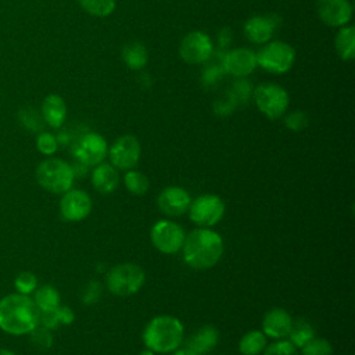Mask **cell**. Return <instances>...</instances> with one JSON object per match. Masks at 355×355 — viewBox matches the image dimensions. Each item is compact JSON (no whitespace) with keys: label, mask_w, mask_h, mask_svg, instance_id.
<instances>
[{"label":"cell","mask_w":355,"mask_h":355,"mask_svg":"<svg viewBox=\"0 0 355 355\" xmlns=\"http://www.w3.org/2000/svg\"><path fill=\"white\" fill-rule=\"evenodd\" d=\"M184 262L198 270L215 266L223 255V240L209 227H197L186 234L183 245Z\"/></svg>","instance_id":"6da1fadb"},{"label":"cell","mask_w":355,"mask_h":355,"mask_svg":"<svg viewBox=\"0 0 355 355\" xmlns=\"http://www.w3.org/2000/svg\"><path fill=\"white\" fill-rule=\"evenodd\" d=\"M40 311L26 294H10L0 300V329L8 334L22 336L39 324Z\"/></svg>","instance_id":"7a4b0ae2"},{"label":"cell","mask_w":355,"mask_h":355,"mask_svg":"<svg viewBox=\"0 0 355 355\" xmlns=\"http://www.w3.org/2000/svg\"><path fill=\"white\" fill-rule=\"evenodd\" d=\"M184 337L182 322L172 315H158L144 327L143 341L155 354H171L179 348Z\"/></svg>","instance_id":"3957f363"},{"label":"cell","mask_w":355,"mask_h":355,"mask_svg":"<svg viewBox=\"0 0 355 355\" xmlns=\"http://www.w3.org/2000/svg\"><path fill=\"white\" fill-rule=\"evenodd\" d=\"M75 175L72 166L60 158H49L36 168V180L47 191L64 194L72 187Z\"/></svg>","instance_id":"277c9868"},{"label":"cell","mask_w":355,"mask_h":355,"mask_svg":"<svg viewBox=\"0 0 355 355\" xmlns=\"http://www.w3.org/2000/svg\"><path fill=\"white\" fill-rule=\"evenodd\" d=\"M146 282L144 270L135 263H119L111 268L105 276V284L111 294L129 297L136 294Z\"/></svg>","instance_id":"5b68a950"},{"label":"cell","mask_w":355,"mask_h":355,"mask_svg":"<svg viewBox=\"0 0 355 355\" xmlns=\"http://www.w3.org/2000/svg\"><path fill=\"white\" fill-rule=\"evenodd\" d=\"M225 202L216 194H202L190 202L189 218L198 227H212L225 215Z\"/></svg>","instance_id":"8992f818"},{"label":"cell","mask_w":355,"mask_h":355,"mask_svg":"<svg viewBox=\"0 0 355 355\" xmlns=\"http://www.w3.org/2000/svg\"><path fill=\"white\" fill-rule=\"evenodd\" d=\"M186 233L183 227L169 219L158 220L153 225L150 239L153 245L162 254L172 255L182 250Z\"/></svg>","instance_id":"52a82bcc"},{"label":"cell","mask_w":355,"mask_h":355,"mask_svg":"<svg viewBox=\"0 0 355 355\" xmlns=\"http://www.w3.org/2000/svg\"><path fill=\"white\" fill-rule=\"evenodd\" d=\"M257 64L272 73L287 72L295 60L294 49L284 42H272L257 54Z\"/></svg>","instance_id":"ba28073f"},{"label":"cell","mask_w":355,"mask_h":355,"mask_svg":"<svg viewBox=\"0 0 355 355\" xmlns=\"http://www.w3.org/2000/svg\"><path fill=\"white\" fill-rule=\"evenodd\" d=\"M254 98L259 111L270 119L280 118L288 107L287 92L275 83L259 85L254 92Z\"/></svg>","instance_id":"9c48e42d"},{"label":"cell","mask_w":355,"mask_h":355,"mask_svg":"<svg viewBox=\"0 0 355 355\" xmlns=\"http://www.w3.org/2000/svg\"><path fill=\"white\" fill-rule=\"evenodd\" d=\"M76 159L86 166H96L103 162L108 154V146L98 133H86L80 136L72 147Z\"/></svg>","instance_id":"30bf717a"},{"label":"cell","mask_w":355,"mask_h":355,"mask_svg":"<svg viewBox=\"0 0 355 355\" xmlns=\"http://www.w3.org/2000/svg\"><path fill=\"white\" fill-rule=\"evenodd\" d=\"M141 148L139 140L132 135H123L118 137L111 148L108 150V157L111 165L118 169H133L140 159Z\"/></svg>","instance_id":"8fae6325"},{"label":"cell","mask_w":355,"mask_h":355,"mask_svg":"<svg viewBox=\"0 0 355 355\" xmlns=\"http://www.w3.org/2000/svg\"><path fill=\"white\" fill-rule=\"evenodd\" d=\"M60 212L65 220H69V222L83 220L92 212V198L83 190L69 189L61 197Z\"/></svg>","instance_id":"7c38bea8"},{"label":"cell","mask_w":355,"mask_h":355,"mask_svg":"<svg viewBox=\"0 0 355 355\" xmlns=\"http://www.w3.org/2000/svg\"><path fill=\"white\" fill-rule=\"evenodd\" d=\"M179 54L187 64H201L212 54L211 39L204 32H190L180 43Z\"/></svg>","instance_id":"4fadbf2b"},{"label":"cell","mask_w":355,"mask_h":355,"mask_svg":"<svg viewBox=\"0 0 355 355\" xmlns=\"http://www.w3.org/2000/svg\"><path fill=\"white\" fill-rule=\"evenodd\" d=\"M191 198L187 190L179 186H168L158 194L157 204L159 211L166 216H180L187 212Z\"/></svg>","instance_id":"5bb4252c"},{"label":"cell","mask_w":355,"mask_h":355,"mask_svg":"<svg viewBox=\"0 0 355 355\" xmlns=\"http://www.w3.org/2000/svg\"><path fill=\"white\" fill-rule=\"evenodd\" d=\"M316 11L322 22L329 26H345L352 17V6L348 0H318Z\"/></svg>","instance_id":"9a60e30c"},{"label":"cell","mask_w":355,"mask_h":355,"mask_svg":"<svg viewBox=\"0 0 355 355\" xmlns=\"http://www.w3.org/2000/svg\"><path fill=\"white\" fill-rule=\"evenodd\" d=\"M222 67L225 72L234 76H245L257 67L255 53L248 49H234L225 54Z\"/></svg>","instance_id":"2e32d148"},{"label":"cell","mask_w":355,"mask_h":355,"mask_svg":"<svg viewBox=\"0 0 355 355\" xmlns=\"http://www.w3.org/2000/svg\"><path fill=\"white\" fill-rule=\"evenodd\" d=\"M293 323L291 315L283 308H273L268 311L262 319V331L270 338H284L287 337Z\"/></svg>","instance_id":"e0dca14e"},{"label":"cell","mask_w":355,"mask_h":355,"mask_svg":"<svg viewBox=\"0 0 355 355\" xmlns=\"http://www.w3.org/2000/svg\"><path fill=\"white\" fill-rule=\"evenodd\" d=\"M276 26L275 15L252 17L245 22L244 32L252 43H265L272 37Z\"/></svg>","instance_id":"ac0fdd59"},{"label":"cell","mask_w":355,"mask_h":355,"mask_svg":"<svg viewBox=\"0 0 355 355\" xmlns=\"http://www.w3.org/2000/svg\"><path fill=\"white\" fill-rule=\"evenodd\" d=\"M92 184L100 194H111L119 184V173L111 164H98L92 172Z\"/></svg>","instance_id":"d6986e66"},{"label":"cell","mask_w":355,"mask_h":355,"mask_svg":"<svg viewBox=\"0 0 355 355\" xmlns=\"http://www.w3.org/2000/svg\"><path fill=\"white\" fill-rule=\"evenodd\" d=\"M218 340H219L218 330L214 326L207 324V326H202L201 329H198L189 338L187 349H190L196 355H205L218 344Z\"/></svg>","instance_id":"ffe728a7"},{"label":"cell","mask_w":355,"mask_h":355,"mask_svg":"<svg viewBox=\"0 0 355 355\" xmlns=\"http://www.w3.org/2000/svg\"><path fill=\"white\" fill-rule=\"evenodd\" d=\"M43 119L51 128H60L67 116V105L58 94H49L42 104Z\"/></svg>","instance_id":"44dd1931"},{"label":"cell","mask_w":355,"mask_h":355,"mask_svg":"<svg viewBox=\"0 0 355 355\" xmlns=\"http://www.w3.org/2000/svg\"><path fill=\"white\" fill-rule=\"evenodd\" d=\"M287 337H288V341L295 348H301L315 337V329L311 324V322H308L306 319L297 318V319H293Z\"/></svg>","instance_id":"7402d4cb"},{"label":"cell","mask_w":355,"mask_h":355,"mask_svg":"<svg viewBox=\"0 0 355 355\" xmlns=\"http://www.w3.org/2000/svg\"><path fill=\"white\" fill-rule=\"evenodd\" d=\"M336 49L341 60L348 61L355 55V28L343 26L336 35Z\"/></svg>","instance_id":"603a6c76"},{"label":"cell","mask_w":355,"mask_h":355,"mask_svg":"<svg viewBox=\"0 0 355 355\" xmlns=\"http://www.w3.org/2000/svg\"><path fill=\"white\" fill-rule=\"evenodd\" d=\"M266 347V336L261 330L247 331L239 343V351L243 355H258Z\"/></svg>","instance_id":"cb8c5ba5"},{"label":"cell","mask_w":355,"mask_h":355,"mask_svg":"<svg viewBox=\"0 0 355 355\" xmlns=\"http://www.w3.org/2000/svg\"><path fill=\"white\" fill-rule=\"evenodd\" d=\"M122 58L132 69H140L147 62V50L141 43H128L122 49Z\"/></svg>","instance_id":"d4e9b609"},{"label":"cell","mask_w":355,"mask_h":355,"mask_svg":"<svg viewBox=\"0 0 355 355\" xmlns=\"http://www.w3.org/2000/svg\"><path fill=\"white\" fill-rule=\"evenodd\" d=\"M33 302L40 312L54 311L60 306V293L53 286H42L35 291Z\"/></svg>","instance_id":"484cf974"},{"label":"cell","mask_w":355,"mask_h":355,"mask_svg":"<svg viewBox=\"0 0 355 355\" xmlns=\"http://www.w3.org/2000/svg\"><path fill=\"white\" fill-rule=\"evenodd\" d=\"M123 183L125 187L128 189L129 193H132L133 196H143L147 193L148 187H150V182L148 178L135 169H129L125 176H123Z\"/></svg>","instance_id":"4316f807"},{"label":"cell","mask_w":355,"mask_h":355,"mask_svg":"<svg viewBox=\"0 0 355 355\" xmlns=\"http://www.w3.org/2000/svg\"><path fill=\"white\" fill-rule=\"evenodd\" d=\"M82 8L94 17H107L115 10V0H79Z\"/></svg>","instance_id":"83f0119b"},{"label":"cell","mask_w":355,"mask_h":355,"mask_svg":"<svg viewBox=\"0 0 355 355\" xmlns=\"http://www.w3.org/2000/svg\"><path fill=\"white\" fill-rule=\"evenodd\" d=\"M302 355H331L333 345L326 338L313 337L304 347H301Z\"/></svg>","instance_id":"f1b7e54d"},{"label":"cell","mask_w":355,"mask_h":355,"mask_svg":"<svg viewBox=\"0 0 355 355\" xmlns=\"http://www.w3.org/2000/svg\"><path fill=\"white\" fill-rule=\"evenodd\" d=\"M31 343L40 351H46L53 345L51 330L44 326H36L31 333Z\"/></svg>","instance_id":"f546056e"},{"label":"cell","mask_w":355,"mask_h":355,"mask_svg":"<svg viewBox=\"0 0 355 355\" xmlns=\"http://www.w3.org/2000/svg\"><path fill=\"white\" fill-rule=\"evenodd\" d=\"M15 288L19 294H31L36 290L37 286V277L32 272H21L15 277Z\"/></svg>","instance_id":"4dcf8cb0"},{"label":"cell","mask_w":355,"mask_h":355,"mask_svg":"<svg viewBox=\"0 0 355 355\" xmlns=\"http://www.w3.org/2000/svg\"><path fill=\"white\" fill-rule=\"evenodd\" d=\"M36 147H37V150L42 154L51 155V154H54L57 151V147H58L57 137L54 135H51V133L43 132L36 139Z\"/></svg>","instance_id":"1f68e13d"},{"label":"cell","mask_w":355,"mask_h":355,"mask_svg":"<svg viewBox=\"0 0 355 355\" xmlns=\"http://www.w3.org/2000/svg\"><path fill=\"white\" fill-rule=\"evenodd\" d=\"M265 348L263 355H298L297 348L288 340H277Z\"/></svg>","instance_id":"d6a6232c"},{"label":"cell","mask_w":355,"mask_h":355,"mask_svg":"<svg viewBox=\"0 0 355 355\" xmlns=\"http://www.w3.org/2000/svg\"><path fill=\"white\" fill-rule=\"evenodd\" d=\"M284 123L288 129L294 132H300L308 126V118L302 111H294L286 116Z\"/></svg>","instance_id":"836d02e7"},{"label":"cell","mask_w":355,"mask_h":355,"mask_svg":"<svg viewBox=\"0 0 355 355\" xmlns=\"http://www.w3.org/2000/svg\"><path fill=\"white\" fill-rule=\"evenodd\" d=\"M101 294V287L98 286L97 282H90L87 286H86V290L83 291V295H82V300L85 304H93L98 300Z\"/></svg>","instance_id":"e575fe53"},{"label":"cell","mask_w":355,"mask_h":355,"mask_svg":"<svg viewBox=\"0 0 355 355\" xmlns=\"http://www.w3.org/2000/svg\"><path fill=\"white\" fill-rule=\"evenodd\" d=\"M39 323H42V326L53 330L55 329L60 322H58V318H57V313H55V309L54 311H44V312H40L39 315Z\"/></svg>","instance_id":"d590c367"},{"label":"cell","mask_w":355,"mask_h":355,"mask_svg":"<svg viewBox=\"0 0 355 355\" xmlns=\"http://www.w3.org/2000/svg\"><path fill=\"white\" fill-rule=\"evenodd\" d=\"M55 313H57V318H58V322L62 323V324H69L73 322L75 319V313L73 311L69 308V306H58L55 309Z\"/></svg>","instance_id":"8d00e7d4"},{"label":"cell","mask_w":355,"mask_h":355,"mask_svg":"<svg viewBox=\"0 0 355 355\" xmlns=\"http://www.w3.org/2000/svg\"><path fill=\"white\" fill-rule=\"evenodd\" d=\"M229 39H230V36H226L225 32H220V35H219L220 46H227V44H229Z\"/></svg>","instance_id":"74e56055"},{"label":"cell","mask_w":355,"mask_h":355,"mask_svg":"<svg viewBox=\"0 0 355 355\" xmlns=\"http://www.w3.org/2000/svg\"><path fill=\"white\" fill-rule=\"evenodd\" d=\"M172 355H196V354L191 352V351L187 349V348H183V349H176V351H173Z\"/></svg>","instance_id":"f35d334b"},{"label":"cell","mask_w":355,"mask_h":355,"mask_svg":"<svg viewBox=\"0 0 355 355\" xmlns=\"http://www.w3.org/2000/svg\"><path fill=\"white\" fill-rule=\"evenodd\" d=\"M0 355H17L15 352L10 351V349H6V348H0Z\"/></svg>","instance_id":"ab89813d"},{"label":"cell","mask_w":355,"mask_h":355,"mask_svg":"<svg viewBox=\"0 0 355 355\" xmlns=\"http://www.w3.org/2000/svg\"><path fill=\"white\" fill-rule=\"evenodd\" d=\"M139 355H155V352H153L151 349H148V348H147V349L140 351V352H139Z\"/></svg>","instance_id":"60d3db41"}]
</instances>
